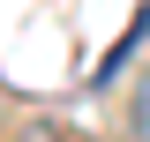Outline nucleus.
<instances>
[{"mask_svg": "<svg viewBox=\"0 0 150 142\" xmlns=\"http://www.w3.org/2000/svg\"><path fill=\"white\" fill-rule=\"evenodd\" d=\"M30 142H90V135H30Z\"/></svg>", "mask_w": 150, "mask_h": 142, "instance_id": "nucleus-2", "label": "nucleus"}, {"mask_svg": "<svg viewBox=\"0 0 150 142\" xmlns=\"http://www.w3.org/2000/svg\"><path fill=\"white\" fill-rule=\"evenodd\" d=\"M128 127H135V142H150V82L135 90V105H128Z\"/></svg>", "mask_w": 150, "mask_h": 142, "instance_id": "nucleus-1", "label": "nucleus"}]
</instances>
